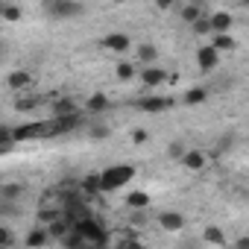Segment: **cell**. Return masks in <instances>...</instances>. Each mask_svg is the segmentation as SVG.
Listing matches in <instances>:
<instances>
[{"label":"cell","mask_w":249,"mask_h":249,"mask_svg":"<svg viewBox=\"0 0 249 249\" xmlns=\"http://www.w3.org/2000/svg\"><path fill=\"white\" fill-rule=\"evenodd\" d=\"M103 179V191H117V188H126L135 179V167L132 164H111L100 173Z\"/></svg>","instance_id":"6da1fadb"},{"label":"cell","mask_w":249,"mask_h":249,"mask_svg":"<svg viewBox=\"0 0 249 249\" xmlns=\"http://www.w3.org/2000/svg\"><path fill=\"white\" fill-rule=\"evenodd\" d=\"M44 12L53 15V18H76L85 12L82 3H76V0H47L44 3Z\"/></svg>","instance_id":"7a4b0ae2"},{"label":"cell","mask_w":249,"mask_h":249,"mask_svg":"<svg viewBox=\"0 0 249 249\" xmlns=\"http://www.w3.org/2000/svg\"><path fill=\"white\" fill-rule=\"evenodd\" d=\"M170 106H173V100H170V97H161V94H147V97L138 100V108H141V111H150V114L167 111Z\"/></svg>","instance_id":"3957f363"},{"label":"cell","mask_w":249,"mask_h":249,"mask_svg":"<svg viewBox=\"0 0 249 249\" xmlns=\"http://www.w3.org/2000/svg\"><path fill=\"white\" fill-rule=\"evenodd\" d=\"M217 62H220V53H217L211 44L196 50V65H199V71H208V73H211V71L217 68Z\"/></svg>","instance_id":"277c9868"},{"label":"cell","mask_w":249,"mask_h":249,"mask_svg":"<svg viewBox=\"0 0 249 249\" xmlns=\"http://www.w3.org/2000/svg\"><path fill=\"white\" fill-rule=\"evenodd\" d=\"M141 82L147 85V88H159V85H164V79H167V71H161V68H141Z\"/></svg>","instance_id":"5b68a950"},{"label":"cell","mask_w":249,"mask_h":249,"mask_svg":"<svg viewBox=\"0 0 249 249\" xmlns=\"http://www.w3.org/2000/svg\"><path fill=\"white\" fill-rule=\"evenodd\" d=\"M103 47L111 53H123V50H129V36L126 33H108L103 38Z\"/></svg>","instance_id":"8992f818"},{"label":"cell","mask_w":249,"mask_h":249,"mask_svg":"<svg viewBox=\"0 0 249 249\" xmlns=\"http://www.w3.org/2000/svg\"><path fill=\"white\" fill-rule=\"evenodd\" d=\"M208 21H211V33H214V36H229V27L234 24L229 12H211Z\"/></svg>","instance_id":"52a82bcc"},{"label":"cell","mask_w":249,"mask_h":249,"mask_svg":"<svg viewBox=\"0 0 249 249\" xmlns=\"http://www.w3.org/2000/svg\"><path fill=\"white\" fill-rule=\"evenodd\" d=\"M159 223H161L164 231H182L185 229V217L179 211H161L159 214Z\"/></svg>","instance_id":"ba28073f"},{"label":"cell","mask_w":249,"mask_h":249,"mask_svg":"<svg viewBox=\"0 0 249 249\" xmlns=\"http://www.w3.org/2000/svg\"><path fill=\"white\" fill-rule=\"evenodd\" d=\"M50 111H53V117H68V114H79V108H76V103H73L71 97H56V100H53V106H50Z\"/></svg>","instance_id":"9c48e42d"},{"label":"cell","mask_w":249,"mask_h":249,"mask_svg":"<svg viewBox=\"0 0 249 249\" xmlns=\"http://www.w3.org/2000/svg\"><path fill=\"white\" fill-rule=\"evenodd\" d=\"M47 240H50V231H47V229H41V226H38V229H33V231L24 237V243H27L30 249H41V246H47Z\"/></svg>","instance_id":"30bf717a"},{"label":"cell","mask_w":249,"mask_h":249,"mask_svg":"<svg viewBox=\"0 0 249 249\" xmlns=\"http://www.w3.org/2000/svg\"><path fill=\"white\" fill-rule=\"evenodd\" d=\"M56 123H59V132H62V135H68V132H76V129L82 126V114H68V117H56Z\"/></svg>","instance_id":"8fae6325"},{"label":"cell","mask_w":249,"mask_h":249,"mask_svg":"<svg viewBox=\"0 0 249 249\" xmlns=\"http://www.w3.org/2000/svg\"><path fill=\"white\" fill-rule=\"evenodd\" d=\"M6 85H9L12 91H24V88L30 85V73H27V71H12V73L6 76Z\"/></svg>","instance_id":"7c38bea8"},{"label":"cell","mask_w":249,"mask_h":249,"mask_svg":"<svg viewBox=\"0 0 249 249\" xmlns=\"http://www.w3.org/2000/svg\"><path fill=\"white\" fill-rule=\"evenodd\" d=\"M21 196H24V185L9 182V185L0 188V202H15V199H21Z\"/></svg>","instance_id":"4fadbf2b"},{"label":"cell","mask_w":249,"mask_h":249,"mask_svg":"<svg viewBox=\"0 0 249 249\" xmlns=\"http://www.w3.org/2000/svg\"><path fill=\"white\" fill-rule=\"evenodd\" d=\"M182 164H185L188 170H202V167H205V153H199V150H188V156L182 159Z\"/></svg>","instance_id":"5bb4252c"},{"label":"cell","mask_w":249,"mask_h":249,"mask_svg":"<svg viewBox=\"0 0 249 249\" xmlns=\"http://www.w3.org/2000/svg\"><path fill=\"white\" fill-rule=\"evenodd\" d=\"M111 103H108V97L106 94H94V97H88V111L97 117V114H103L106 108H108Z\"/></svg>","instance_id":"9a60e30c"},{"label":"cell","mask_w":249,"mask_h":249,"mask_svg":"<svg viewBox=\"0 0 249 249\" xmlns=\"http://www.w3.org/2000/svg\"><path fill=\"white\" fill-rule=\"evenodd\" d=\"M126 205H129L132 211H144V208L150 205V196H147L144 191H132V194L126 196Z\"/></svg>","instance_id":"2e32d148"},{"label":"cell","mask_w":249,"mask_h":249,"mask_svg":"<svg viewBox=\"0 0 249 249\" xmlns=\"http://www.w3.org/2000/svg\"><path fill=\"white\" fill-rule=\"evenodd\" d=\"M156 59H159L156 44H141V47H138V62H141V65H150V68H153Z\"/></svg>","instance_id":"e0dca14e"},{"label":"cell","mask_w":249,"mask_h":249,"mask_svg":"<svg viewBox=\"0 0 249 249\" xmlns=\"http://www.w3.org/2000/svg\"><path fill=\"white\" fill-rule=\"evenodd\" d=\"M202 240H205V243H214V246H223V243H226V234H223L220 226H208V229L202 231Z\"/></svg>","instance_id":"ac0fdd59"},{"label":"cell","mask_w":249,"mask_h":249,"mask_svg":"<svg viewBox=\"0 0 249 249\" xmlns=\"http://www.w3.org/2000/svg\"><path fill=\"white\" fill-rule=\"evenodd\" d=\"M82 191H85V194H103V179H100V173L85 176V179H82Z\"/></svg>","instance_id":"d6986e66"},{"label":"cell","mask_w":249,"mask_h":249,"mask_svg":"<svg viewBox=\"0 0 249 249\" xmlns=\"http://www.w3.org/2000/svg\"><path fill=\"white\" fill-rule=\"evenodd\" d=\"M211 47H214L217 53H223V50H234L237 44H234L231 36H214V38H211Z\"/></svg>","instance_id":"ffe728a7"},{"label":"cell","mask_w":249,"mask_h":249,"mask_svg":"<svg viewBox=\"0 0 249 249\" xmlns=\"http://www.w3.org/2000/svg\"><path fill=\"white\" fill-rule=\"evenodd\" d=\"M182 100H185V106H196V103H205L208 100V91L205 88H191Z\"/></svg>","instance_id":"44dd1931"},{"label":"cell","mask_w":249,"mask_h":249,"mask_svg":"<svg viewBox=\"0 0 249 249\" xmlns=\"http://www.w3.org/2000/svg\"><path fill=\"white\" fill-rule=\"evenodd\" d=\"M12 144H15V129L12 126H0V147H3V153L12 150Z\"/></svg>","instance_id":"7402d4cb"},{"label":"cell","mask_w":249,"mask_h":249,"mask_svg":"<svg viewBox=\"0 0 249 249\" xmlns=\"http://www.w3.org/2000/svg\"><path fill=\"white\" fill-rule=\"evenodd\" d=\"M88 135H91L94 141H106V138H108V126H106V123H100V120H94L91 129H88Z\"/></svg>","instance_id":"603a6c76"},{"label":"cell","mask_w":249,"mask_h":249,"mask_svg":"<svg viewBox=\"0 0 249 249\" xmlns=\"http://www.w3.org/2000/svg\"><path fill=\"white\" fill-rule=\"evenodd\" d=\"M0 15H3L6 21H21V18H24V9H18V6H9V3H3V6H0Z\"/></svg>","instance_id":"cb8c5ba5"},{"label":"cell","mask_w":249,"mask_h":249,"mask_svg":"<svg viewBox=\"0 0 249 249\" xmlns=\"http://www.w3.org/2000/svg\"><path fill=\"white\" fill-rule=\"evenodd\" d=\"M182 18H185L188 24H196V21L202 18V15H199V6H196V3H191V6H185V9H182Z\"/></svg>","instance_id":"d4e9b609"},{"label":"cell","mask_w":249,"mask_h":249,"mask_svg":"<svg viewBox=\"0 0 249 249\" xmlns=\"http://www.w3.org/2000/svg\"><path fill=\"white\" fill-rule=\"evenodd\" d=\"M167 153H170V159H179V161H182V159L188 156V147H185L182 141H173V144L167 147Z\"/></svg>","instance_id":"484cf974"},{"label":"cell","mask_w":249,"mask_h":249,"mask_svg":"<svg viewBox=\"0 0 249 249\" xmlns=\"http://www.w3.org/2000/svg\"><path fill=\"white\" fill-rule=\"evenodd\" d=\"M117 76H120V79H132V76H135V65L120 62V65H117Z\"/></svg>","instance_id":"4316f807"},{"label":"cell","mask_w":249,"mask_h":249,"mask_svg":"<svg viewBox=\"0 0 249 249\" xmlns=\"http://www.w3.org/2000/svg\"><path fill=\"white\" fill-rule=\"evenodd\" d=\"M12 243H15V234L3 226V229H0V246H3V249H12Z\"/></svg>","instance_id":"83f0119b"},{"label":"cell","mask_w":249,"mask_h":249,"mask_svg":"<svg viewBox=\"0 0 249 249\" xmlns=\"http://www.w3.org/2000/svg\"><path fill=\"white\" fill-rule=\"evenodd\" d=\"M194 33H196V36H208V33H211V21H208V18H199V21L194 24Z\"/></svg>","instance_id":"f1b7e54d"},{"label":"cell","mask_w":249,"mask_h":249,"mask_svg":"<svg viewBox=\"0 0 249 249\" xmlns=\"http://www.w3.org/2000/svg\"><path fill=\"white\" fill-rule=\"evenodd\" d=\"M15 108H18V111H30V108H36V100H30V97H18V100H15Z\"/></svg>","instance_id":"f546056e"},{"label":"cell","mask_w":249,"mask_h":249,"mask_svg":"<svg viewBox=\"0 0 249 249\" xmlns=\"http://www.w3.org/2000/svg\"><path fill=\"white\" fill-rule=\"evenodd\" d=\"M129 223L138 229V226H144L147 223V211H132V217H129Z\"/></svg>","instance_id":"4dcf8cb0"},{"label":"cell","mask_w":249,"mask_h":249,"mask_svg":"<svg viewBox=\"0 0 249 249\" xmlns=\"http://www.w3.org/2000/svg\"><path fill=\"white\" fill-rule=\"evenodd\" d=\"M234 249H249V231H246V234H240V237L234 240Z\"/></svg>","instance_id":"1f68e13d"},{"label":"cell","mask_w":249,"mask_h":249,"mask_svg":"<svg viewBox=\"0 0 249 249\" xmlns=\"http://www.w3.org/2000/svg\"><path fill=\"white\" fill-rule=\"evenodd\" d=\"M132 141H135V144H144V141H147V132H144V129L132 132Z\"/></svg>","instance_id":"d6a6232c"},{"label":"cell","mask_w":249,"mask_h":249,"mask_svg":"<svg viewBox=\"0 0 249 249\" xmlns=\"http://www.w3.org/2000/svg\"><path fill=\"white\" fill-rule=\"evenodd\" d=\"M179 249H199V243H194V240H191V243H182Z\"/></svg>","instance_id":"836d02e7"},{"label":"cell","mask_w":249,"mask_h":249,"mask_svg":"<svg viewBox=\"0 0 249 249\" xmlns=\"http://www.w3.org/2000/svg\"><path fill=\"white\" fill-rule=\"evenodd\" d=\"M0 249H3V246H0Z\"/></svg>","instance_id":"e575fe53"}]
</instances>
